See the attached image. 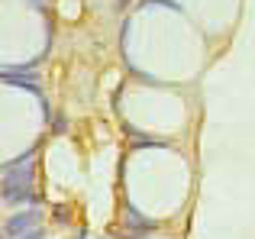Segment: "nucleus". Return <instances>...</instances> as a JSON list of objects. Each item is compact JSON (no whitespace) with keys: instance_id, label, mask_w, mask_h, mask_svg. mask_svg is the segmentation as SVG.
<instances>
[{"instance_id":"nucleus-3","label":"nucleus","mask_w":255,"mask_h":239,"mask_svg":"<svg viewBox=\"0 0 255 239\" xmlns=\"http://www.w3.org/2000/svg\"><path fill=\"white\" fill-rule=\"evenodd\" d=\"M3 78L10 84H16V68H3ZM19 88H26V91H36V75H29V78H19Z\"/></svg>"},{"instance_id":"nucleus-1","label":"nucleus","mask_w":255,"mask_h":239,"mask_svg":"<svg viewBox=\"0 0 255 239\" xmlns=\"http://www.w3.org/2000/svg\"><path fill=\"white\" fill-rule=\"evenodd\" d=\"M32 155L26 158H16V162L6 165L3 171V197L6 201H29L32 197Z\"/></svg>"},{"instance_id":"nucleus-4","label":"nucleus","mask_w":255,"mask_h":239,"mask_svg":"<svg viewBox=\"0 0 255 239\" xmlns=\"http://www.w3.org/2000/svg\"><path fill=\"white\" fill-rule=\"evenodd\" d=\"M32 3H42V0H32Z\"/></svg>"},{"instance_id":"nucleus-2","label":"nucleus","mask_w":255,"mask_h":239,"mask_svg":"<svg viewBox=\"0 0 255 239\" xmlns=\"http://www.w3.org/2000/svg\"><path fill=\"white\" fill-rule=\"evenodd\" d=\"M39 223V214L36 210H29V214H16V217H10V223H6V236H16V233H26V230H32Z\"/></svg>"}]
</instances>
